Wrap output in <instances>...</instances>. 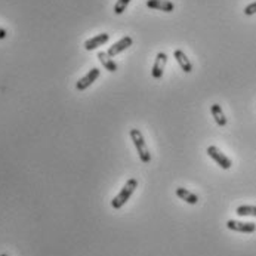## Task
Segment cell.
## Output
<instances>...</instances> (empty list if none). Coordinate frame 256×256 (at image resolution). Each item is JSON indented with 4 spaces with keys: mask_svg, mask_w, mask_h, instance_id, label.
I'll return each mask as SVG.
<instances>
[{
    "mask_svg": "<svg viewBox=\"0 0 256 256\" xmlns=\"http://www.w3.org/2000/svg\"><path fill=\"white\" fill-rule=\"evenodd\" d=\"M130 139H132V142L138 151L141 162L148 165L151 162V153L148 151V147L145 144V139H144V135L141 133V130L139 129H130Z\"/></svg>",
    "mask_w": 256,
    "mask_h": 256,
    "instance_id": "1",
    "label": "cell"
},
{
    "mask_svg": "<svg viewBox=\"0 0 256 256\" xmlns=\"http://www.w3.org/2000/svg\"><path fill=\"white\" fill-rule=\"evenodd\" d=\"M136 188H138V179H135V178L128 179L125 187L122 188V191L111 200V207L113 209H122L128 203V200L132 197V194L135 192Z\"/></svg>",
    "mask_w": 256,
    "mask_h": 256,
    "instance_id": "2",
    "label": "cell"
},
{
    "mask_svg": "<svg viewBox=\"0 0 256 256\" xmlns=\"http://www.w3.org/2000/svg\"><path fill=\"white\" fill-rule=\"evenodd\" d=\"M101 76V70L99 68H90L89 71H87V74H85L82 79H79V82L76 83V89L77 90H86L89 86H92L93 85V82H96V79Z\"/></svg>",
    "mask_w": 256,
    "mask_h": 256,
    "instance_id": "3",
    "label": "cell"
},
{
    "mask_svg": "<svg viewBox=\"0 0 256 256\" xmlns=\"http://www.w3.org/2000/svg\"><path fill=\"white\" fill-rule=\"evenodd\" d=\"M207 154H209V157L212 159V160H215L216 162V165L219 166V168H222V169H230L231 166H233V163H231V160L224 154V153H221L215 145H210V147H207Z\"/></svg>",
    "mask_w": 256,
    "mask_h": 256,
    "instance_id": "4",
    "label": "cell"
},
{
    "mask_svg": "<svg viewBox=\"0 0 256 256\" xmlns=\"http://www.w3.org/2000/svg\"><path fill=\"white\" fill-rule=\"evenodd\" d=\"M227 228L231 230V231H237V233L252 234V233L256 231V224H254V222H240V221L230 219L227 222Z\"/></svg>",
    "mask_w": 256,
    "mask_h": 256,
    "instance_id": "5",
    "label": "cell"
},
{
    "mask_svg": "<svg viewBox=\"0 0 256 256\" xmlns=\"http://www.w3.org/2000/svg\"><path fill=\"white\" fill-rule=\"evenodd\" d=\"M168 64V55L165 52H159L157 57H156V61L153 64V70H151V76L156 79V80H160L163 77V73H165V67Z\"/></svg>",
    "mask_w": 256,
    "mask_h": 256,
    "instance_id": "6",
    "label": "cell"
},
{
    "mask_svg": "<svg viewBox=\"0 0 256 256\" xmlns=\"http://www.w3.org/2000/svg\"><path fill=\"white\" fill-rule=\"evenodd\" d=\"M132 43H133L132 37H130V36H125V37H122L119 42H116L113 46H110L108 51H107V54H108L111 58H113V57H117L119 54H122L123 51H126L129 46H132Z\"/></svg>",
    "mask_w": 256,
    "mask_h": 256,
    "instance_id": "7",
    "label": "cell"
},
{
    "mask_svg": "<svg viewBox=\"0 0 256 256\" xmlns=\"http://www.w3.org/2000/svg\"><path fill=\"white\" fill-rule=\"evenodd\" d=\"M147 7L154 9V10H163V12H173L175 10V3L171 0H147Z\"/></svg>",
    "mask_w": 256,
    "mask_h": 256,
    "instance_id": "8",
    "label": "cell"
},
{
    "mask_svg": "<svg viewBox=\"0 0 256 256\" xmlns=\"http://www.w3.org/2000/svg\"><path fill=\"white\" fill-rule=\"evenodd\" d=\"M108 40H110V34H107V33L96 34L95 37L87 39V40L85 42V49H86V51H93V49H96V48H99V46H104Z\"/></svg>",
    "mask_w": 256,
    "mask_h": 256,
    "instance_id": "9",
    "label": "cell"
},
{
    "mask_svg": "<svg viewBox=\"0 0 256 256\" xmlns=\"http://www.w3.org/2000/svg\"><path fill=\"white\" fill-rule=\"evenodd\" d=\"M173 58L176 60V63L179 64L181 70H182L184 73H191L192 71L191 61L188 60V57L185 55V52H184V51H181V49H176V51L173 52Z\"/></svg>",
    "mask_w": 256,
    "mask_h": 256,
    "instance_id": "10",
    "label": "cell"
},
{
    "mask_svg": "<svg viewBox=\"0 0 256 256\" xmlns=\"http://www.w3.org/2000/svg\"><path fill=\"white\" fill-rule=\"evenodd\" d=\"M210 111H212V116H213V119H215L218 126H221V128L227 126V117H225V114H224V111H222L219 104H213L210 107Z\"/></svg>",
    "mask_w": 256,
    "mask_h": 256,
    "instance_id": "11",
    "label": "cell"
},
{
    "mask_svg": "<svg viewBox=\"0 0 256 256\" xmlns=\"http://www.w3.org/2000/svg\"><path fill=\"white\" fill-rule=\"evenodd\" d=\"M98 58H99L101 64H102V67H104L107 71H110V73L117 71V63L113 61V58H111L107 52H98Z\"/></svg>",
    "mask_w": 256,
    "mask_h": 256,
    "instance_id": "12",
    "label": "cell"
},
{
    "mask_svg": "<svg viewBox=\"0 0 256 256\" xmlns=\"http://www.w3.org/2000/svg\"><path fill=\"white\" fill-rule=\"evenodd\" d=\"M176 195H178L181 200H184L185 203H188V204H197V203H198V195L194 194V192L188 191V190L184 188V187L176 188Z\"/></svg>",
    "mask_w": 256,
    "mask_h": 256,
    "instance_id": "13",
    "label": "cell"
},
{
    "mask_svg": "<svg viewBox=\"0 0 256 256\" xmlns=\"http://www.w3.org/2000/svg\"><path fill=\"white\" fill-rule=\"evenodd\" d=\"M236 213L239 216H256V206H248V204L239 206Z\"/></svg>",
    "mask_w": 256,
    "mask_h": 256,
    "instance_id": "14",
    "label": "cell"
},
{
    "mask_svg": "<svg viewBox=\"0 0 256 256\" xmlns=\"http://www.w3.org/2000/svg\"><path fill=\"white\" fill-rule=\"evenodd\" d=\"M130 1H132V0H117L116 4H114V13H116V15L123 13V12L126 10V7H128V4Z\"/></svg>",
    "mask_w": 256,
    "mask_h": 256,
    "instance_id": "15",
    "label": "cell"
},
{
    "mask_svg": "<svg viewBox=\"0 0 256 256\" xmlns=\"http://www.w3.org/2000/svg\"><path fill=\"white\" fill-rule=\"evenodd\" d=\"M255 13H256V0L245 7V15L251 16V15H255Z\"/></svg>",
    "mask_w": 256,
    "mask_h": 256,
    "instance_id": "16",
    "label": "cell"
},
{
    "mask_svg": "<svg viewBox=\"0 0 256 256\" xmlns=\"http://www.w3.org/2000/svg\"><path fill=\"white\" fill-rule=\"evenodd\" d=\"M7 37V31L3 28V27H0V40H3V39H6Z\"/></svg>",
    "mask_w": 256,
    "mask_h": 256,
    "instance_id": "17",
    "label": "cell"
},
{
    "mask_svg": "<svg viewBox=\"0 0 256 256\" xmlns=\"http://www.w3.org/2000/svg\"><path fill=\"white\" fill-rule=\"evenodd\" d=\"M0 256H7V255H6V254H1V255H0Z\"/></svg>",
    "mask_w": 256,
    "mask_h": 256,
    "instance_id": "18",
    "label": "cell"
}]
</instances>
